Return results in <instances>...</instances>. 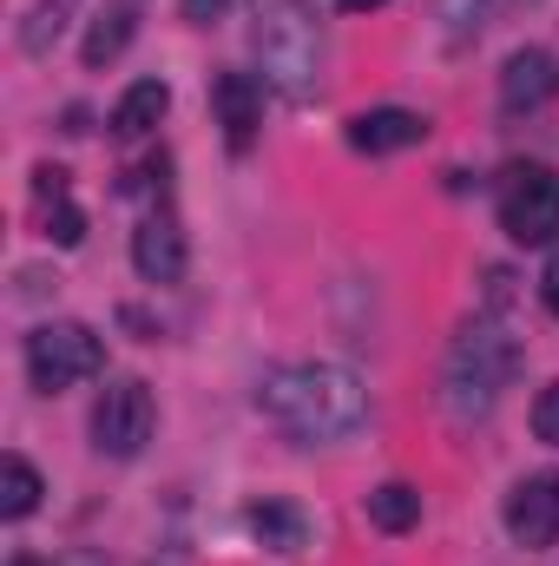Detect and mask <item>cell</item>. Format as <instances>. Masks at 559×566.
Listing matches in <instances>:
<instances>
[{"mask_svg":"<svg viewBox=\"0 0 559 566\" xmlns=\"http://www.w3.org/2000/svg\"><path fill=\"white\" fill-rule=\"evenodd\" d=\"M257 409L303 448H329L349 441L369 422V389L356 369L342 363H283L257 382Z\"/></svg>","mask_w":559,"mask_h":566,"instance_id":"1","label":"cell"},{"mask_svg":"<svg viewBox=\"0 0 559 566\" xmlns=\"http://www.w3.org/2000/svg\"><path fill=\"white\" fill-rule=\"evenodd\" d=\"M514 369H520V343H514V329L500 316L461 323V336L441 356V416L454 428L487 422L494 402H500V389L514 382Z\"/></svg>","mask_w":559,"mask_h":566,"instance_id":"2","label":"cell"},{"mask_svg":"<svg viewBox=\"0 0 559 566\" xmlns=\"http://www.w3.org/2000/svg\"><path fill=\"white\" fill-rule=\"evenodd\" d=\"M251 46H257L264 86H271L277 99L309 106V99L323 93V20H316L309 0H257Z\"/></svg>","mask_w":559,"mask_h":566,"instance_id":"3","label":"cell"},{"mask_svg":"<svg viewBox=\"0 0 559 566\" xmlns=\"http://www.w3.org/2000/svg\"><path fill=\"white\" fill-rule=\"evenodd\" d=\"M93 376H106V336L93 323H40L27 336V382L40 396H60Z\"/></svg>","mask_w":559,"mask_h":566,"instance_id":"4","label":"cell"},{"mask_svg":"<svg viewBox=\"0 0 559 566\" xmlns=\"http://www.w3.org/2000/svg\"><path fill=\"white\" fill-rule=\"evenodd\" d=\"M500 231L527 251L559 238V178L547 165H507L500 178Z\"/></svg>","mask_w":559,"mask_h":566,"instance_id":"5","label":"cell"},{"mask_svg":"<svg viewBox=\"0 0 559 566\" xmlns=\"http://www.w3.org/2000/svg\"><path fill=\"white\" fill-rule=\"evenodd\" d=\"M151 428H158V402H151V389L139 376L106 382V396L93 402V448L106 461H133V454H145Z\"/></svg>","mask_w":559,"mask_h":566,"instance_id":"6","label":"cell"},{"mask_svg":"<svg viewBox=\"0 0 559 566\" xmlns=\"http://www.w3.org/2000/svg\"><path fill=\"white\" fill-rule=\"evenodd\" d=\"M507 534H514V547H527V554H547L559 547V468H540V474H527V481H514V494H507Z\"/></svg>","mask_w":559,"mask_h":566,"instance_id":"7","label":"cell"},{"mask_svg":"<svg viewBox=\"0 0 559 566\" xmlns=\"http://www.w3.org/2000/svg\"><path fill=\"white\" fill-rule=\"evenodd\" d=\"M133 271H139L145 283H184V271H191V244H184L178 211H151L139 231H133Z\"/></svg>","mask_w":559,"mask_h":566,"instance_id":"8","label":"cell"},{"mask_svg":"<svg viewBox=\"0 0 559 566\" xmlns=\"http://www.w3.org/2000/svg\"><path fill=\"white\" fill-rule=\"evenodd\" d=\"M559 93V60L547 46H520L507 66H500V113L520 119V113H540Z\"/></svg>","mask_w":559,"mask_h":566,"instance_id":"9","label":"cell"},{"mask_svg":"<svg viewBox=\"0 0 559 566\" xmlns=\"http://www.w3.org/2000/svg\"><path fill=\"white\" fill-rule=\"evenodd\" d=\"M211 106H218L224 145H231V151H251L257 126H264V80H251V73H218V80H211Z\"/></svg>","mask_w":559,"mask_h":566,"instance_id":"10","label":"cell"},{"mask_svg":"<svg viewBox=\"0 0 559 566\" xmlns=\"http://www.w3.org/2000/svg\"><path fill=\"white\" fill-rule=\"evenodd\" d=\"M421 139H428V119L409 113V106H369V113L349 119V145L362 158H389V151H409Z\"/></svg>","mask_w":559,"mask_h":566,"instance_id":"11","label":"cell"},{"mask_svg":"<svg viewBox=\"0 0 559 566\" xmlns=\"http://www.w3.org/2000/svg\"><path fill=\"white\" fill-rule=\"evenodd\" d=\"M133 33H139V0H106V7L93 13L86 40H80V60L99 73V66H113V60L133 46Z\"/></svg>","mask_w":559,"mask_h":566,"instance_id":"12","label":"cell"},{"mask_svg":"<svg viewBox=\"0 0 559 566\" xmlns=\"http://www.w3.org/2000/svg\"><path fill=\"white\" fill-rule=\"evenodd\" d=\"M251 534H257L271 554H309V541H316V521H309L296 501L271 494V501H257V507H251Z\"/></svg>","mask_w":559,"mask_h":566,"instance_id":"13","label":"cell"},{"mask_svg":"<svg viewBox=\"0 0 559 566\" xmlns=\"http://www.w3.org/2000/svg\"><path fill=\"white\" fill-rule=\"evenodd\" d=\"M171 113V86L165 80H133L126 93H119V106H113V139H151L158 133V119Z\"/></svg>","mask_w":559,"mask_h":566,"instance_id":"14","label":"cell"},{"mask_svg":"<svg viewBox=\"0 0 559 566\" xmlns=\"http://www.w3.org/2000/svg\"><path fill=\"white\" fill-rule=\"evenodd\" d=\"M500 13H514V0H434V33L441 46H474Z\"/></svg>","mask_w":559,"mask_h":566,"instance_id":"15","label":"cell"},{"mask_svg":"<svg viewBox=\"0 0 559 566\" xmlns=\"http://www.w3.org/2000/svg\"><path fill=\"white\" fill-rule=\"evenodd\" d=\"M369 527L376 534H415L421 527V488L409 481H382V488H369Z\"/></svg>","mask_w":559,"mask_h":566,"instance_id":"16","label":"cell"},{"mask_svg":"<svg viewBox=\"0 0 559 566\" xmlns=\"http://www.w3.org/2000/svg\"><path fill=\"white\" fill-rule=\"evenodd\" d=\"M40 494H46L40 468H33L27 454H7V461H0V514H7V521H27V514L40 507Z\"/></svg>","mask_w":559,"mask_h":566,"instance_id":"17","label":"cell"},{"mask_svg":"<svg viewBox=\"0 0 559 566\" xmlns=\"http://www.w3.org/2000/svg\"><path fill=\"white\" fill-rule=\"evenodd\" d=\"M60 27H66V0H40V7H27V20H20V53H53V40H60Z\"/></svg>","mask_w":559,"mask_h":566,"instance_id":"18","label":"cell"},{"mask_svg":"<svg viewBox=\"0 0 559 566\" xmlns=\"http://www.w3.org/2000/svg\"><path fill=\"white\" fill-rule=\"evenodd\" d=\"M46 238H53L60 251H73V244H86V211H80L73 198H66V205H53V211H46Z\"/></svg>","mask_w":559,"mask_h":566,"instance_id":"19","label":"cell"},{"mask_svg":"<svg viewBox=\"0 0 559 566\" xmlns=\"http://www.w3.org/2000/svg\"><path fill=\"white\" fill-rule=\"evenodd\" d=\"M534 434H540L547 448H559V382H547V389L534 396Z\"/></svg>","mask_w":559,"mask_h":566,"instance_id":"20","label":"cell"},{"mask_svg":"<svg viewBox=\"0 0 559 566\" xmlns=\"http://www.w3.org/2000/svg\"><path fill=\"white\" fill-rule=\"evenodd\" d=\"M33 191H40V205H66V171L60 165H40L33 171Z\"/></svg>","mask_w":559,"mask_h":566,"instance_id":"21","label":"cell"},{"mask_svg":"<svg viewBox=\"0 0 559 566\" xmlns=\"http://www.w3.org/2000/svg\"><path fill=\"white\" fill-rule=\"evenodd\" d=\"M218 13H224V0H184V20H191V27H211Z\"/></svg>","mask_w":559,"mask_h":566,"instance_id":"22","label":"cell"},{"mask_svg":"<svg viewBox=\"0 0 559 566\" xmlns=\"http://www.w3.org/2000/svg\"><path fill=\"white\" fill-rule=\"evenodd\" d=\"M540 303H547V310L559 316V258L547 264V277H540Z\"/></svg>","mask_w":559,"mask_h":566,"instance_id":"23","label":"cell"},{"mask_svg":"<svg viewBox=\"0 0 559 566\" xmlns=\"http://www.w3.org/2000/svg\"><path fill=\"white\" fill-rule=\"evenodd\" d=\"M342 13H376V7H389V0H336Z\"/></svg>","mask_w":559,"mask_h":566,"instance_id":"24","label":"cell"},{"mask_svg":"<svg viewBox=\"0 0 559 566\" xmlns=\"http://www.w3.org/2000/svg\"><path fill=\"white\" fill-rule=\"evenodd\" d=\"M13 566H46V560H40V554H20V560H13Z\"/></svg>","mask_w":559,"mask_h":566,"instance_id":"25","label":"cell"},{"mask_svg":"<svg viewBox=\"0 0 559 566\" xmlns=\"http://www.w3.org/2000/svg\"><path fill=\"white\" fill-rule=\"evenodd\" d=\"M514 7H534V0H514Z\"/></svg>","mask_w":559,"mask_h":566,"instance_id":"26","label":"cell"},{"mask_svg":"<svg viewBox=\"0 0 559 566\" xmlns=\"http://www.w3.org/2000/svg\"><path fill=\"white\" fill-rule=\"evenodd\" d=\"M151 566H158V560H151Z\"/></svg>","mask_w":559,"mask_h":566,"instance_id":"27","label":"cell"}]
</instances>
